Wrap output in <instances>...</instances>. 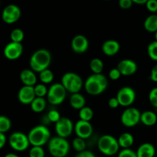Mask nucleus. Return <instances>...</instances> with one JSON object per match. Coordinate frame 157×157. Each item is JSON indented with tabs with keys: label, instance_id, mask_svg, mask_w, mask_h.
Wrapping results in <instances>:
<instances>
[{
	"label": "nucleus",
	"instance_id": "obj_1",
	"mask_svg": "<svg viewBox=\"0 0 157 157\" xmlns=\"http://www.w3.org/2000/svg\"><path fill=\"white\" fill-rule=\"evenodd\" d=\"M83 86L88 94L91 96H98L104 93L107 89L108 79L102 73H93L86 79Z\"/></svg>",
	"mask_w": 157,
	"mask_h": 157
},
{
	"label": "nucleus",
	"instance_id": "obj_7",
	"mask_svg": "<svg viewBox=\"0 0 157 157\" xmlns=\"http://www.w3.org/2000/svg\"><path fill=\"white\" fill-rule=\"evenodd\" d=\"M66 90L61 82H56L49 86L46 95L49 103L53 105H58L63 103L66 97Z\"/></svg>",
	"mask_w": 157,
	"mask_h": 157
},
{
	"label": "nucleus",
	"instance_id": "obj_33",
	"mask_svg": "<svg viewBox=\"0 0 157 157\" xmlns=\"http://www.w3.org/2000/svg\"><path fill=\"white\" fill-rule=\"evenodd\" d=\"M48 87L43 83L36 84L34 86V92L36 97H43L46 96L48 93Z\"/></svg>",
	"mask_w": 157,
	"mask_h": 157
},
{
	"label": "nucleus",
	"instance_id": "obj_8",
	"mask_svg": "<svg viewBox=\"0 0 157 157\" xmlns=\"http://www.w3.org/2000/svg\"><path fill=\"white\" fill-rule=\"evenodd\" d=\"M9 144L16 152L25 151L30 146L28 136L22 132H13L9 138Z\"/></svg>",
	"mask_w": 157,
	"mask_h": 157
},
{
	"label": "nucleus",
	"instance_id": "obj_34",
	"mask_svg": "<svg viewBox=\"0 0 157 157\" xmlns=\"http://www.w3.org/2000/svg\"><path fill=\"white\" fill-rule=\"evenodd\" d=\"M29 157H45V151L43 146H32L29 152Z\"/></svg>",
	"mask_w": 157,
	"mask_h": 157
},
{
	"label": "nucleus",
	"instance_id": "obj_19",
	"mask_svg": "<svg viewBox=\"0 0 157 157\" xmlns=\"http://www.w3.org/2000/svg\"><path fill=\"white\" fill-rule=\"evenodd\" d=\"M21 82L23 86H34L37 82V76L34 71L32 69H24L20 72L19 75Z\"/></svg>",
	"mask_w": 157,
	"mask_h": 157
},
{
	"label": "nucleus",
	"instance_id": "obj_31",
	"mask_svg": "<svg viewBox=\"0 0 157 157\" xmlns=\"http://www.w3.org/2000/svg\"><path fill=\"white\" fill-rule=\"evenodd\" d=\"M85 140H86L80 138V137H75L72 140V147H73V149L78 152H80L86 150V143Z\"/></svg>",
	"mask_w": 157,
	"mask_h": 157
},
{
	"label": "nucleus",
	"instance_id": "obj_3",
	"mask_svg": "<svg viewBox=\"0 0 157 157\" xmlns=\"http://www.w3.org/2000/svg\"><path fill=\"white\" fill-rule=\"evenodd\" d=\"M27 136L32 146H43L50 140L51 133L46 126L39 125L32 128Z\"/></svg>",
	"mask_w": 157,
	"mask_h": 157
},
{
	"label": "nucleus",
	"instance_id": "obj_37",
	"mask_svg": "<svg viewBox=\"0 0 157 157\" xmlns=\"http://www.w3.org/2000/svg\"><path fill=\"white\" fill-rule=\"evenodd\" d=\"M117 157H137L136 152L131 149L130 148L128 149H123L118 153Z\"/></svg>",
	"mask_w": 157,
	"mask_h": 157
},
{
	"label": "nucleus",
	"instance_id": "obj_23",
	"mask_svg": "<svg viewBox=\"0 0 157 157\" xmlns=\"http://www.w3.org/2000/svg\"><path fill=\"white\" fill-rule=\"evenodd\" d=\"M118 143L122 149L130 148L134 143V137L129 132H123L118 138Z\"/></svg>",
	"mask_w": 157,
	"mask_h": 157
},
{
	"label": "nucleus",
	"instance_id": "obj_43",
	"mask_svg": "<svg viewBox=\"0 0 157 157\" xmlns=\"http://www.w3.org/2000/svg\"><path fill=\"white\" fill-rule=\"evenodd\" d=\"M75 157H96V155L91 151L84 150L82 152H78V154Z\"/></svg>",
	"mask_w": 157,
	"mask_h": 157
},
{
	"label": "nucleus",
	"instance_id": "obj_35",
	"mask_svg": "<svg viewBox=\"0 0 157 157\" xmlns=\"http://www.w3.org/2000/svg\"><path fill=\"white\" fill-rule=\"evenodd\" d=\"M47 118L49 121H50L51 123H56V122H58L61 118V115L59 113L57 110L56 109H51L49 110V113L47 114Z\"/></svg>",
	"mask_w": 157,
	"mask_h": 157
},
{
	"label": "nucleus",
	"instance_id": "obj_2",
	"mask_svg": "<svg viewBox=\"0 0 157 157\" xmlns=\"http://www.w3.org/2000/svg\"><path fill=\"white\" fill-rule=\"evenodd\" d=\"M52 61L50 52L46 49H39L32 54L29 59V66L35 72H40L49 69Z\"/></svg>",
	"mask_w": 157,
	"mask_h": 157
},
{
	"label": "nucleus",
	"instance_id": "obj_14",
	"mask_svg": "<svg viewBox=\"0 0 157 157\" xmlns=\"http://www.w3.org/2000/svg\"><path fill=\"white\" fill-rule=\"evenodd\" d=\"M23 52V46L22 43L10 42L4 48L3 53L9 60L18 59Z\"/></svg>",
	"mask_w": 157,
	"mask_h": 157
},
{
	"label": "nucleus",
	"instance_id": "obj_10",
	"mask_svg": "<svg viewBox=\"0 0 157 157\" xmlns=\"http://www.w3.org/2000/svg\"><path fill=\"white\" fill-rule=\"evenodd\" d=\"M116 99L119 101L120 105L123 107H129L136 100L135 90L129 86L122 87L116 94Z\"/></svg>",
	"mask_w": 157,
	"mask_h": 157
},
{
	"label": "nucleus",
	"instance_id": "obj_39",
	"mask_svg": "<svg viewBox=\"0 0 157 157\" xmlns=\"http://www.w3.org/2000/svg\"><path fill=\"white\" fill-rule=\"evenodd\" d=\"M121 73H120V72L119 71V69H117V68H113V69H112L111 70L109 71V78L111 79V80H118L119 78H120V76H121Z\"/></svg>",
	"mask_w": 157,
	"mask_h": 157
},
{
	"label": "nucleus",
	"instance_id": "obj_48",
	"mask_svg": "<svg viewBox=\"0 0 157 157\" xmlns=\"http://www.w3.org/2000/svg\"><path fill=\"white\" fill-rule=\"evenodd\" d=\"M105 1H109V0H105Z\"/></svg>",
	"mask_w": 157,
	"mask_h": 157
},
{
	"label": "nucleus",
	"instance_id": "obj_47",
	"mask_svg": "<svg viewBox=\"0 0 157 157\" xmlns=\"http://www.w3.org/2000/svg\"><path fill=\"white\" fill-rule=\"evenodd\" d=\"M155 36H154V37H155V41H157V31L155 32Z\"/></svg>",
	"mask_w": 157,
	"mask_h": 157
},
{
	"label": "nucleus",
	"instance_id": "obj_38",
	"mask_svg": "<svg viewBox=\"0 0 157 157\" xmlns=\"http://www.w3.org/2000/svg\"><path fill=\"white\" fill-rule=\"evenodd\" d=\"M145 5L148 11L152 13V14L157 13V0H148Z\"/></svg>",
	"mask_w": 157,
	"mask_h": 157
},
{
	"label": "nucleus",
	"instance_id": "obj_27",
	"mask_svg": "<svg viewBox=\"0 0 157 157\" xmlns=\"http://www.w3.org/2000/svg\"><path fill=\"white\" fill-rule=\"evenodd\" d=\"M90 68L94 74H100L103 71L104 63L100 59L94 58L90 62Z\"/></svg>",
	"mask_w": 157,
	"mask_h": 157
},
{
	"label": "nucleus",
	"instance_id": "obj_6",
	"mask_svg": "<svg viewBox=\"0 0 157 157\" xmlns=\"http://www.w3.org/2000/svg\"><path fill=\"white\" fill-rule=\"evenodd\" d=\"M62 85L66 90L70 93H79L83 86V81L80 75L75 72H66L61 79Z\"/></svg>",
	"mask_w": 157,
	"mask_h": 157
},
{
	"label": "nucleus",
	"instance_id": "obj_30",
	"mask_svg": "<svg viewBox=\"0 0 157 157\" xmlns=\"http://www.w3.org/2000/svg\"><path fill=\"white\" fill-rule=\"evenodd\" d=\"M11 120L7 116L0 115V132L6 133L11 129Z\"/></svg>",
	"mask_w": 157,
	"mask_h": 157
},
{
	"label": "nucleus",
	"instance_id": "obj_13",
	"mask_svg": "<svg viewBox=\"0 0 157 157\" xmlns=\"http://www.w3.org/2000/svg\"><path fill=\"white\" fill-rule=\"evenodd\" d=\"M74 131L77 137L86 140L92 136L93 132V128L91 123L84 120H78L74 126Z\"/></svg>",
	"mask_w": 157,
	"mask_h": 157
},
{
	"label": "nucleus",
	"instance_id": "obj_46",
	"mask_svg": "<svg viewBox=\"0 0 157 157\" xmlns=\"http://www.w3.org/2000/svg\"><path fill=\"white\" fill-rule=\"evenodd\" d=\"M4 157H19L17 154L13 153V152H10V153H7L6 155H5Z\"/></svg>",
	"mask_w": 157,
	"mask_h": 157
},
{
	"label": "nucleus",
	"instance_id": "obj_32",
	"mask_svg": "<svg viewBox=\"0 0 157 157\" xmlns=\"http://www.w3.org/2000/svg\"><path fill=\"white\" fill-rule=\"evenodd\" d=\"M147 54L151 59L157 62V41H152L148 45Z\"/></svg>",
	"mask_w": 157,
	"mask_h": 157
},
{
	"label": "nucleus",
	"instance_id": "obj_20",
	"mask_svg": "<svg viewBox=\"0 0 157 157\" xmlns=\"http://www.w3.org/2000/svg\"><path fill=\"white\" fill-rule=\"evenodd\" d=\"M155 154V146L149 143H143L136 150L137 157H154Z\"/></svg>",
	"mask_w": 157,
	"mask_h": 157
},
{
	"label": "nucleus",
	"instance_id": "obj_17",
	"mask_svg": "<svg viewBox=\"0 0 157 157\" xmlns=\"http://www.w3.org/2000/svg\"><path fill=\"white\" fill-rule=\"evenodd\" d=\"M117 68L122 75L129 76L135 74L137 71V64L132 59H126L118 63Z\"/></svg>",
	"mask_w": 157,
	"mask_h": 157
},
{
	"label": "nucleus",
	"instance_id": "obj_4",
	"mask_svg": "<svg viewBox=\"0 0 157 157\" xmlns=\"http://www.w3.org/2000/svg\"><path fill=\"white\" fill-rule=\"evenodd\" d=\"M48 149L52 156L65 157L69 153L70 145L66 139L57 136L50 138L48 142Z\"/></svg>",
	"mask_w": 157,
	"mask_h": 157
},
{
	"label": "nucleus",
	"instance_id": "obj_15",
	"mask_svg": "<svg viewBox=\"0 0 157 157\" xmlns=\"http://www.w3.org/2000/svg\"><path fill=\"white\" fill-rule=\"evenodd\" d=\"M71 48L75 53H84L89 48L88 39L83 35H76L71 41Z\"/></svg>",
	"mask_w": 157,
	"mask_h": 157
},
{
	"label": "nucleus",
	"instance_id": "obj_5",
	"mask_svg": "<svg viewBox=\"0 0 157 157\" xmlns=\"http://www.w3.org/2000/svg\"><path fill=\"white\" fill-rule=\"evenodd\" d=\"M98 149L101 153L107 156H113L120 150L117 139L111 135H103L98 140Z\"/></svg>",
	"mask_w": 157,
	"mask_h": 157
},
{
	"label": "nucleus",
	"instance_id": "obj_40",
	"mask_svg": "<svg viewBox=\"0 0 157 157\" xmlns=\"http://www.w3.org/2000/svg\"><path fill=\"white\" fill-rule=\"evenodd\" d=\"M132 0H119V6L123 10H129L132 7Z\"/></svg>",
	"mask_w": 157,
	"mask_h": 157
},
{
	"label": "nucleus",
	"instance_id": "obj_36",
	"mask_svg": "<svg viewBox=\"0 0 157 157\" xmlns=\"http://www.w3.org/2000/svg\"><path fill=\"white\" fill-rule=\"evenodd\" d=\"M149 101L151 105L157 108V87H154L149 93Z\"/></svg>",
	"mask_w": 157,
	"mask_h": 157
},
{
	"label": "nucleus",
	"instance_id": "obj_21",
	"mask_svg": "<svg viewBox=\"0 0 157 157\" xmlns=\"http://www.w3.org/2000/svg\"><path fill=\"white\" fill-rule=\"evenodd\" d=\"M69 104L73 109L79 110L86 105V99L81 93H72L69 98Z\"/></svg>",
	"mask_w": 157,
	"mask_h": 157
},
{
	"label": "nucleus",
	"instance_id": "obj_28",
	"mask_svg": "<svg viewBox=\"0 0 157 157\" xmlns=\"http://www.w3.org/2000/svg\"><path fill=\"white\" fill-rule=\"evenodd\" d=\"M93 115H94V113L93 109L89 106L85 105L81 109L78 110V116H79V120H81L90 122L93 118Z\"/></svg>",
	"mask_w": 157,
	"mask_h": 157
},
{
	"label": "nucleus",
	"instance_id": "obj_16",
	"mask_svg": "<svg viewBox=\"0 0 157 157\" xmlns=\"http://www.w3.org/2000/svg\"><path fill=\"white\" fill-rule=\"evenodd\" d=\"M36 97L34 86H23L18 92V99L23 105H30Z\"/></svg>",
	"mask_w": 157,
	"mask_h": 157
},
{
	"label": "nucleus",
	"instance_id": "obj_12",
	"mask_svg": "<svg viewBox=\"0 0 157 157\" xmlns=\"http://www.w3.org/2000/svg\"><path fill=\"white\" fill-rule=\"evenodd\" d=\"M21 17V10L18 6L10 4L4 8L2 13V19L6 24H13Z\"/></svg>",
	"mask_w": 157,
	"mask_h": 157
},
{
	"label": "nucleus",
	"instance_id": "obj_9",
	"mask_svg": "<svg viewBox=\"0 0 157 157\" xmlns=\"http://www.w3.org/2000/svg\"><path fill=\"white\" fill-rule=\"evenodd\" d=\"M141 113L135 107H128L123 112L120 120L123 126L126 127H133L140 123Z\"/></svg>",
	"mask_w": 157,
	"mask_h": 157
},
{
	"label": "nucleus",
	"instance_id": "obj_42",
	"mask_svg": "<svg viewBox=\"0 0 157 157\" xmlns=\"http://www.w3.org/2000/svg\"><path fill=\"white\" fill-rule=\"evenodd\" d=\"M149 78H150V79L152 82H157V64H155L151 69Z\"/></svg>",
	"mask_w": 157,
	"mask_h": 157
},
{
	"label": "nucleus",
	"instance_id": "obj_11",
	"mask_svg": "<svg viewBox=\"0 0 157 157\" xmlns=\"http://www.w3.org/2000/svg\"><path fill=\"white\" fill-rule=\"evenodd\" d=\"M55 130L57 136L66 139L74 131V125L72 120L67 117H61L55 123Z\"/></svg>",
	"mask_w": 157,
	"mask_h": 157
},
{
	"label": "nucleus",
	"instance_id": "obj_18",
	"mask_svg": "<svg viewBox=\"0 0 157 157\" xmlns=\"http://www.w3.org/2000/svg\"><path fill=\"white\" fill-rule=\"evenodd\" d=\"M120 45L116 40L109 39L104 42L102 45V51L107 56H113L119 52Z\"/></svg>",
	"mask_w": 157,
	"mask_h": 157
},
{
	"label": "nucleus",
	"instance_id": "obj_45",
	"mask_svg": "<svg viewBox=\"0 0 157 157\" xmlns=\"http://www.w3.org/2000/svg\"><path fill=\"white\" fill-rule=\"evenodd\" d=\"M132 2L137 5H144L146 3L148 0H132Z\"/></svg>",
	"mask_w": 157,
	"mask_h": 157
},
{
	"label": "nucleus",
	"instance_id": "obj_24",
	"mask_svg": "<svg viewBox=\"0 0 157 157\" xmlns=\"http://www.w3.org/2000/svg\"><path fill=\"white\" fill-rule=\"evenodd\" d=\"M144 29L149 33H155L157 31V14L149 15L145 19L143 23Z\"/></svg>",
	"mask_w": 157,
	"mask_h": 157
},
{
	"label": "nucleus",
	"instance_id": "obj_29",
	"mask_svg": "<svg viewBox=\"0 0 157 157\" xmlns=\"http://www.w3.org/2000/svg\"><path fill=\"white\" fill-rule=\"evenodd\" d=\"M24 37H25V33H24L23 30L19 28L14 29L10 33L11 41L14 42V43H22V42L23 41Z\"/></svg>",
	"mask_w": 157,
	"mask_h": 157
},
{
	"label": "nucleus",
	"instance_id": "obj_44",
	"mask_svg": "<svg viewBox=\"0 0 157 157\" xmlns=\"http://www.w3.org/2000/svg\"><path fill=\"white\" fill-rule=\"evenodd\" d=\"M6 136L5 133H2L0 132V149L5 146L6 143Z\"/></svg>",
	"mask_w": 157,
	"mask_h": 157
},
{
	"label": "nucleus",
	"instance_id": "obj_41",
	"mask_svg": "<svg viewBox=\"0 0 157 157\" xmlns=\"http://www.w3.org/2000/svg\"><path fill=\"white\" fill-rule=\"evenodd\" d=\"M108 105L112 109H116L120 106V103L116 97H112L109 99Z\"/></svg>",
	"mask_w": 157,
	"mask_h": 157
},
{
	"label": "nucleus",
	"instance_id": "obj_25",
	"mask_svg": "<svg viewBox=\"0 0 157 157\" xmlns=\"http://www.w3.org/2000/svg\"><path fill=\"white\" fill-rule=\"evenodd\" d=\"M31 109L34 113H39L44 111L46 107V101L43 97H36L30 104Z\"/></svg>",
	"mask_w": 157,
	"mask_h": 157
},
{
	"label": "nucleus",
	"instance_id": "obj_26",
	"mask_svg": "<svg viewBox=\"0 0 157 157\" xmlns=\"http://www.w3.org/2000/svg\"><path fill=\"white\" fill-rule=\"evenodd\" d=\"M39 80L41 81L42 83L45 85L50 84L54 79V74L52 70L49 69H46L45 70L39 72Z\"/></svg>",
	"mask_w": 157,
	"mask_h": 157
},
{
	"label": "nucleus",
	"instance_id": "obj_22",
	"mask_svg": "<svg viewBox=\"0 0 157 157\" xmlns=\"http://www.w3.org/2000/svg\"><path fill=\"white\" fill-rule=\"evenodd\" d=\"M140 123L146 126H154L157 123V116L152 111H145L141 113Z\"/></svg>",
	"mask_w": 157,
	"mask_h": 157
}]
</instances>
